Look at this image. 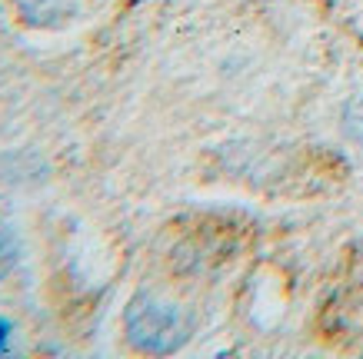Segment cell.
<instances>
[{"mask_svg": "<svg viewBox=\"0 0 363 359\" xmlns=\"http://www.w3.org/2000/svg\"><path fill=\"white\" fill-rule=\"evenodd\" d=\"M7 333H11V323H7V319H0V349L7 346Z\"/></svg>", "mask_w": 363, "mask_h": 359, "instance_id": "obj_5", "label": "cell"}, {"mask_svg": "<svg viewBox=\"0 0 363 359\" xmlns=\"http://www.w3.org/2000/svg\"><path fill=\"white\" fill-rule=\"evenodd\" d=\"M340 127H343V137H347V140L363 147V93H357V97H350L343 103Z\"/></svg>", "mask_w": 363, "mask_h": 359, "instance_id": "obj_4", "label": "cell"}, {"mask_svg": "<svg viewBox=\"0 0 363 359\" xmlns=\"http://www.w3.org/2000/svg\"><path fill=\"white\" fill-rule=\"evenodd\" d=\"M13 11L27 27L54 30L77 13V0H13Z\"/></svg>", "mask_w": 363, "mask_h": 359, "instance_id": "obj_2", "label": "cell"}, {"mask_svg": "<svg viewBox=\"0 0 363 359\" xmlns=\"http://www.w3.org/2000/svg\"><path fill=\"white\" fill-rule=\"evenodd\" d=\"M123 333L133 349L150 356H167L190 339V316L164 296L140 290L123 309Z\"/></svg>", "mask_w": 363, "mask_h": 359, "instance_id": "obj_1", "label": "cell"}, {"mask_svg": "<svg viewBox=\"0 0 363 359\" xmlns=\"http://www.w3.org/2000/svg\"><path fill=\"white\" fill-rule=\"evenodd\" d=\"M17 263H21V239L7 220H0V283L17 270Z\"/></svg>", "mask_w": 363, "mask_h": 359, "instance_id": "obj_3", "label": "cell"}]
</instances>
